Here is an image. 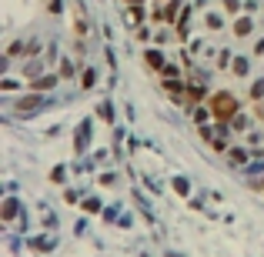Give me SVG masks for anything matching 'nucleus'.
<instances>
[{"label": "nucleus", "mask_w": 264, "mask_h": 257, "mask_svg": "<svg viewBox=\"0 0 264 257\" xmlns=\"http://www.w3.org/2000/svg\"><path fill=\"white\" fill-rule=\"evenodd\" d=\"M208 111H211V117H214V121L231 124L234 117L241 114V107H238V100H234L231 90H214V94L208 97Z\"/></svg>", "instance_id": "1"}, {"label": "nucleus", "mask_w": 264, "mask_h": 257, "mask_svg": "<svg viewBox=\"0 0 264 257\" xmlns=\"http://www.w3.org/2000/svg\"><path fill=\"white\" fill-rule=\"evenodd\" d=\"M144 60H147V67H151V70H157V74H164V67H168V60H164V54H160V50H147Z\"/></svg>", "instance_id": "2"}, {"label": "nucleus", "mask_w": 264, "mask_h": 257, "mask_svg": "<svg viewBox=\"0 0 264 257\" xmlns=\"http://www.w3.org/2000/svg\"><path fill=\"white\" fill-rule=\"evenodd\" d=\"M231 30H234V37H251V30H254V24H251V17H238Z\"/></svg>", "instance_id": "3"}, {"label": "nucleus", "mask_w": 264, "mask_h": 257, "mask_svg": "<svg viewBox=\"0 0 264 257\" xmlns=\"http://www.w3.org/2000/svg\"><path fill=\"white\" fill-rule=\"evenodd\" d=\"M227 161L241 167V164H248V151H241V147H231V151H227Z\"/></svg>", "instance_id": "4"}, {"label": "nucleus", "mask_w": 264, "mask_h": 257, "mask_svg": "<svg viewBox=\"0 0 264 257\" xmlns=\"http://www.w3.org/2000/svg\"><path fill=\"white\" fill-rule=\"evenodd\" d=\"M231 70L238 74V77H244L248 74V57H234V64H231Z\"/></svg>", "instance_id": "5"}, {"label": "nucleus", "mask_w": 264, "mask_h": 257, "mask_svg": "<svg viewBox=\"0 0 264 257\" xmlns=\"http://www.w3.org/2000/svg\"><path fill=\"white\" fill-rule=\"evenodd\" d=\"M191 117L197 121V127H201V124H204V121L211 117V111H204V107H194V111H191Z\"/></svg>", "instance_id": "6"}, {"label": "nucleus", "mask_w": 264, "mask_h": 257, "mask_svg": "<svg viewBox=\"0 0 264 257\" xmlns=\"http://www.w3.org/2000/svg\"><path fill=\"white\" fill-rule=\"evenodd\" d=\"M251 97H254V100H261V97H264V81H254V84H251Z\"/></svg>", "instance_id": "7"}, {"label": "nucleus", "mask_w": 264, "mask_h": 257, "mask_svg": "<svg viewBox=\"0 0 264 257\" xmlns=\"http://www.w3.org/2000/svg\"><path fill=\"white\" fill-rule=\"evenodd\" d=\"M231 127H234V130H244V127H248V117H244V114H238V117L231 121Z\"/></svg>", "instance_id": "8"}]
</instances>
